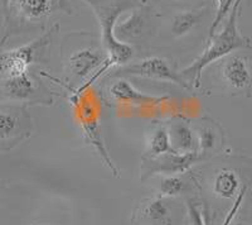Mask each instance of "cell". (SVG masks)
Wrapping results in <instances>:
<instances>
[{
  "instance_id": "5bb4252c",
  "label": "cell",
  "mask_w": 252,
  "mask_h": 225,
  "mask_svg": "<svg viewBox=\"0 0 252 225\" xmlns=\"http://www.w3.org/2000/svg\"><path fill=\"white\" fill-rule=\"evenodd\" d=\"M169 133L174 150L181 153L198 152V143L195 141L192 128L189 127L188 123L183 120L175 121L174 124L169 128Z\"/></svg>"
},
{
  "instance_id": "ffe728a7",
  "label": "cell",
  "mask_w": 252,
  "mask_h": 225,
  "mask_svg": "<svg viewBox=\"0 0 252 225\" xmlns=\"http://www.w3.org/2000/svg\"><path fill=\"white\" fill-rule=\"evenodd\" d=\"M236 0H216V4H217V12H216L215 19H213L212 24L208 29V38L212 37L213 35H216V31L218 29L220 24L226 20V18L228 17L231 10H232L233 5H235Z\"/></svg>"
},
{
  "instance_id": "277c9868",
  "label": "cell",
  "mask_w": 252,
  "mask_h": 225,
  "mask_svg": "<svg viewBox=\"0 0 252 225\" xmlns=\"http://www.w3.org/2000/svg\"><path fill=\"white\" fill-rule=\"evenodd\" d=\"M33 129L26 105H1L0 109V150H8L29 138Z\"/></svg>"
},
{
  "instance_id": "d6986e66",
  "label": "cell",
  "mask_w": 252,
  "mask_h": 225,
  "mask_svg": "<svg viewBox=\"0 0 252 225\" xmlns=\"http://www.w3.org/2000/svg\"><path fill=\"white\" fill-rule=\"evenodd\" d=\"M246 192H247V186H244V188H242V190L240 191V193H238V196H237V199H236V201L233 202L232 209L229 210V213H228V215H227L226 220H224L223 225H229L231 223H232V219L235 218L236 214H237L240 206L242 205V201H244ZM189 218H190V224L192 225H204L203 220H202V217H201V213H199V211H198L194 206H189Z\"/></svg>"
},
{
  "instance_id": "ba28073f",
  "label": "cell",
  "mask_w": 252,
  "mask_h": 225,
  "mask_svg": "<svg viewBox=\"0 0 252 225\" xmlns=\"http://www.w3.org/2000/svg\"><path fill=\"white\" fill-rule=\"evenodd\" d=\"M109 61L107 52H103L96 44H85L69 53L66 61V69L73 77L91 78Z\"/></svg>"
},
{
  "instance_id": "cb8c5ba5",
  "label": "cell",
  "mask_w": 252,
  "mask_h": 225,
  "mask_svg": "<svg viewBox=\"0 0 252 225\" xmlns=\"http://www.w3.org/2000/svg\"><path fill=\"white\" fill-rule=\"evenodd\" d=\"M34 225H39V224H34Z\"/></svg>"
},
{
  "instance_id": "6da1fadb",
  "label": "cell",
  "mask_w": 252,
  "mask_h": 225,
  "mask_svg": "<svg viewBox=\"0 0 252 225\" xmlns=\"http://www.w3.org/2000/svg\"><path fill=\"white\" fill-rule=\"evenodd\" d=\"M242 1L244 0H236L232 10L224 22L223 29L218 35L216 33L208 38L203 53L197 60H194L193 64L184 67L181 71V75L192 87L201 86L202 73L209 65L232 55L237 49L251 48V39L245 37L238 29V17H240Z\"/></svg>"
},
{
  "instance_id": "3957f363",
  "label": "cell",
  "mask_w": 252,
  "mask_h": 225,
  "mask_svg": "<svg viewBox=\"0 0 252 225\" xmlns=\"http://www.w3.org/2000/svg\"><path fill=\"white\" fill-rule=\"evenodd\" d=\"M57 32L58 24H55L37 39L32 40L31 43L1 53L0 58L1 78L29 73L32 65L43 60Z\"/></svg>"
},
{
  "instance_id": "2e32d148",
  "label": "cell",
  "mask_w": 252,
  "mask_h": 225,
  "mask_svg": "<svg viewBox=\"0 0 252 225\" xmlns=\"http://www.w3.org/2000/svg\"><path fill=\"white\" fill-rule=\"evenodd\" d=\"M240 188V179L237 173L228 168H223L216 175L213 191L222 199H233Z\"/></svg>"
},
{
  "instance_id": "9a60e30c",
  "label": "cell",
  "mask_w": 252,
  "mask_h": 225,
  "mask_svg": "<svg viewBox=\"0 0 252 225\" xmlns=\"http://www.w3.org/2000/svg\"><path fill=\"white\" fill-rule=\"evenodd\" d=\"M141 222L153 225H170L172 220L169 217V210L166 208L163 199L146 200L141 205L140 211L136 214Z\"/></svg>"
},
{
  "instance_id": "9c48e42d",
  "label": "cell",
  "mask_w": 252,
  "mask_h": 225,
  "mask_svg": "<svg viewBox=\"0 0 252 225\" xmlns=\"http://www.w3.org/2000/svg\"><path fill=\"white\" fill-rule=\"evenodd\" d=\"M78 119H80V125L83 130V136L86 138L90 145L94 147V150L98 153L102 162L111 170L114 176H119V170L114 165L110 153L107 150L106 145L103 142L102 134H101V127L98 123V118L96 115L94 107L90 103H82L78 104Z\"/></svg>"
},
{
  "instance_id": "7402d4cb",
  "label": "cell",
  "mask_w": 252,
  "mask_h": 225,
  "mask_svg": "<svg viewBox=\"0 0 252 225\" xmlns=\"http://www.w3.org/2000/svg\"><path fill=\"white\" fill-rule=\"evenodd\" d=\"M1 1V14H3V27L1 28H5L8 26L9 22V15H10V3L12 0H0Z\"/></svg>"
},
{
  "instance_id": "603a6c76",
  "label": "cell",
  "mask_w": 252,
  "mask_h": 225,
  "mask_svg": "<svg viewBox=\"0 0 252 225\" xmlns=\"http://www.w3.org/2000/svg\"><path fill=\"white\" fill-rule=\"evenodd\" d=\"M148 1H149V0H141V4H143V5H146V4H148Z\"/></svg>"
},
{
  "instance_id": "ac0fdd59",
  "label": "cell",
  "mask_w": 252,
  "mask_h": 225,
  "mask_svg": "<svg viewBox=\"0 0 252 225\" xmlns=\"http://www.w3.org/2000/svg\"><path fill=\"white\" fill-rule=\"evenodd\" d=\"M149 150L153 157L161 156V154L169 152H175L172 146V139H170V133L168 128L159 127L155 129L152 138H150Z\"/></svg>"
},
{
  "instance_id": "8992f818",
  "label": "cell",
  "mask_w": 252,
  "mask_h": 225,
  "mask_svg": "<svg viewBox=\"0 0 252 225\" xmlns=\"http://www.w3.org/2000/svg\"><path fill=\"white\" fill-rule=\"evenodd\" d=\"M1 95L18 103H53L48 90L31 75V71L1 78Z\"/></svg>"
},
{
  "instance_id": "8fae6325",
  "label": "cell",
  "mask_w": 252,
  "mask_h": 225,
  "mask_svg": "<svg viewBox=\"0 0 252 225\" xmlns=\"http://www.w3.org/2000/svg\"><path fill=\"white\" fill-rule=\"evenodd\" d=\"M203 154L198 152H169L158 157H144V172L148 175L155 172H164L168 175H177V173L186 172L198 161L203 159Z\"/></svg>"
},
{
  "instance_id": "44dd1931",
  "label": "cell",
  "mask_w": 252,
  "mask_h": 225,
  "mask_svg": "<svg viewBox=\"0 0 252 225\" xmlns=\"http://www.w3.org/2000/svg\"><path fill=\"white\" fill-rule=\"evenodd\" d=\"M186 188V181L178 176H168L161 180L160 182V192L165 195V196L179 195Z\"/></svg>"
},
{
  "instance_id": "7a4b0ae2",
  "label": "cell",
  "mask_w": 252,
  "mask_h": 225,
  "mask_svg": "<svg viewBox=\"0 0 252 225\" xmlns=\"http://www.w3.org/2000/svg\"><path fill=\"white\" fill-rule=\"evenodd\" d=\"M94 10L101 29V44L109 55L114 66L126 65L134 56V48L129 43L121 42L116 35L115 28L119 17L126 10L138 8L141 0H82Z\"/></svg>"
},
{
  "instance_id": "4fadbf2b",
  "label": "cell",
  "mask_w": 252,
  "mask_h": 225,
  "mask_svg": "<svg viewBox=\"0 0 252 225\" xmlns=\"http://www.w3.org/2000/svg\"><path fill=\"white\" fill-rule=\"evenodd\" d=\"M145 8H135L127 19L116 24L115 35L121 42L129 43L131 39H138L145 36L149 29V14Z\"/></svg>"
},
{
  "instance_id": "e0dca14e",
  "label": "cell",
  "mask_w": 252,
  "mask_h": 225,
  "mask_svg": "<svg viewBox=\"0 0 252 225\" xmlns=\"http://www.w3.org/2000/svg\"><path fill=\"white\" fill-rule=\"evenodd\" d=\"M204 13L206 9H193L178 13L172 20V35L175 37H183L188 35L195 26L199 24Z\"/></svg>"
},
{
  "instance_id": "7c38bea8",
  "label": "cell",
  "mask_w": 252,
  "mask_h": 225,
  "mask_svg": "<svg viewBox=\"0 0 252 225\" xmlns=\"http://www.w3.org/2000/svg\"><path fill=\"white\" fill-rule=\"evenodd\" d=\"M109 94L115 101L121 104H130L135 107H154L166 100V96H153L141 93L135 86H132L125 78H119L110 86Z\"/></svg>"
},
{
  "instance_id": "52a82bcc",
  "label": "cell",
  "mask_w": 252,
  "mask_h": 225,
  "mask_svg": "<svg viewBox=\"0 0 252 225\" xmlns=\"http://www.w3.org/2000/svg\"><path fill=\"white\" fill-rule=\"evenodd\" d=\"M56 12H66L69 14L71 8L68 1L67 0H12L9 20L14 17L22 23L40 24V22L44 23Z\"/></svg>"
},
{
  "instance_id": "5b68a950",
  "label": "cell",
  "mask_w": 252,
  "mask_h": 225,
  "mask_svg": "<svg viewBox=\"0 0 252 225\" xmlns=\"http://www.w3.org/2000/svg\"><path fill=\"white\" fill-rule=\"evenodd\" d=\"M120 76H136V77L170 81L173 84L181 86L182 89H192L186 78L181 74L177 73L165 58L158 57V56L145 57L135 64L123 65L120 69L115 71L112 77H120Z\"/></svg>"
},
{
  "instance_id": "30bf717a",
  "label": "cell",
  "mask_w": 252,
  "mask_h": 225,
  "mask_svg": "<svg viewBox=\"0 0 252 225\" xmlns=\"http://www.w3.org/2000/svg\"><path fill=\"white\" fill-rule=\"evenodd\" d=\"M218 70L220 78L229 89L250 91L252 86V65L249 58L232 53L220 60Z\"/></svg>"
}]
</instances>
